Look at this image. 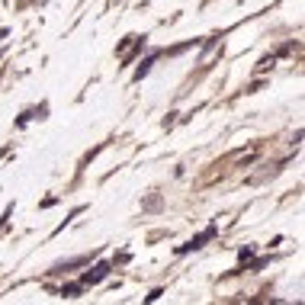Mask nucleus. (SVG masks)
Here are the masks:
<instances>
[{
	"label": "nucleus",
	"mask_w": 305,
	"mask_h": 305,
	"mask_svg": "<svg viewBox=\"0 0 305 305\" xmlns=\"http://www.w3.org/2000/svg\"><path fill=\"white\" fill-rule=\"evenodd\" d=\"M106 273H109V264H100L97 270H93V273H87V276H84V283H97V280H103Z\"/></svg>",
	"instance_id": "obj_1"
}]
</instances>
